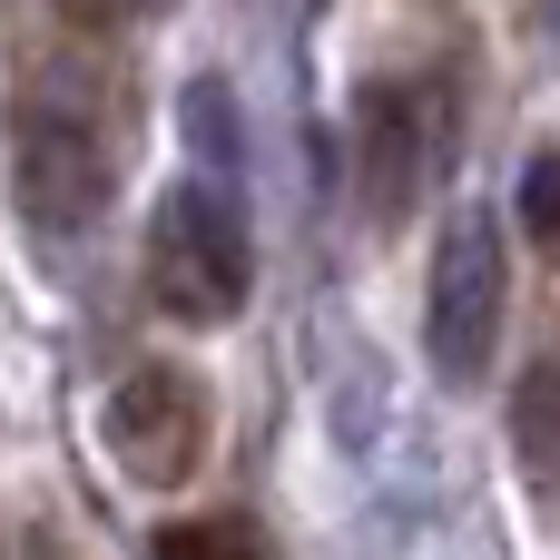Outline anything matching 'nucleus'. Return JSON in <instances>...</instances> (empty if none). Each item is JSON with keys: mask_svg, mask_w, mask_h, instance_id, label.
<instances>
[{"mask_svg": "<svg viewBox=\"0 0 560 560\" xmlns=\"http://www.w3.org/2000/svg\"><path fill=\"white\" fill-rule=\"evenodd\" d=\"M453 79L443 69H394V79H364L354 89V207L374 236H394L453 167Z\"/></svg>", "mask_w": 560, "mask_h": 560, "instance_id": "f03ea898", "label": "nucleus"}, {"mask_svg": "<svg viewBox=\"0 0 560 560\" xmlns=\"http://www.w3.org/2000/svg\"><path fill=\"white\" fill-rule=\"evenodd\" d=\"M138 266H148V295H158V315L167 325H236L246 315V295H256V217H246V187H226V177H167L158 187V207H148V246H138Z\"/></svg>", "mask_w": 560, "mask_h": 560, "instance_id": "f257e3e1", "label": "nucleus"}, {"mask_svg": "<svg viewBox=\"0 0 560 560\" xmlns=\"http://www.w3.org/2000/svg\"><path fill=\"white\" fill-rule=\"evenodd\" d=\"M512 453L541 492H560V354H532L512 384Z\"/></svg>", "mask_w": 560, "mask_h": 560, "instance_id": "0eeeda50", "label": "nucleus"}, {"mask_svg": "<svg viewBox=\"0 0 560 560\" xmlns=\"http://www.w3.org/2000/svg\"><path fill=\"white\" fill-rule=\"evenodd\" d=\"M128 10H167V0H128Z\"/></svg>", "mask_w": 560, "mask_h": 560, "instance_id": "9d476101", "label": "nucleus"}, {"mask_svg": "<svg viewBox=\"0 0 560 560\" xmlns=\"http://www.w3.org/2000/svg\"><path fill=\"white\" fill-rule=\"evenodd\" d=\"M158 560H266V541H256V522L207 512V522H167L158 532Z\"/></svg>", "mask_w": 560, "mask_h": 560, "instance_id": "1a4fd4ad", "label": "nucleus"}, {"mask_svg": "<svg viewBox=\"0 0 560 560\" xmlns=\"http://www.w3.org/2000/svg\"><path fill=\"white\" fill-rule=\"evenodd\" d=\"M10 187H20V217L39 236H89L118 197V148L98 138L89 108H49V98H20L10 118Z\"/></svg>", "mask_w": 560, "mask_h": 560, "instance_id": "39448f33", "label": "nucleus"}, {"mask_svg": "<svg viewBox=\"0 0 560 560\" xmlns=\"http://www.w3.org/2000/svg\"><path fill=\"white\" fill-rule=\"evenodd\" d=\"M512 325V256H502V217L463 207L433 236V276H423V354L443 384H482Z\"/></svg>", "mask_w": 560, "mask_h": 560, "instance_id": "7ed1b4c3", "label": "nucleus"}, {"mask_svg": "<svg viewBox=\"0 0 560 560\" xmlns=\"http://www.w3.org/2000/svg\"><path fill=\"white\" fill-rule=\"evenodd\" d=\"M98 453L128 492H187L217 453V404L187 364H128L98 404Z\"/></svg>", "mask_w": 560, "mask_h": 560, "instance_id": "20e7f679", "label": "nucleus"}, {"mask_svg": "<svg viewBox=\"0 0 560 560\" xmlns=\"http://www.w3.org/2000/svg\"><path fill=\"white\" fill-rule=\"evenodd\" d=\"M512 226L532 236V256H560V148H532L512 177Z\"/></svg>", "mask_w": 560, "mask_h": 560, "instance_id": "6e6552de", "label": "nucleus"}, {"mask_svg": "<svg viewBox=\"0 0 560 560\" xmlns=\"http://www.w3.org/2000/svg\"><path fill=\"white\" fill-rule=\"evenodd\" d=\"M177 128H187V148H197V177H246V108H236V89L217 79V69H197L187 89H177Z\"/></svg>", "mask_w": 560, "mask_h": 560, "instance_id": "423d86ee", "label": "nucleus"}]
</instances>
